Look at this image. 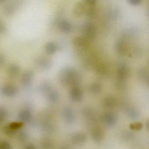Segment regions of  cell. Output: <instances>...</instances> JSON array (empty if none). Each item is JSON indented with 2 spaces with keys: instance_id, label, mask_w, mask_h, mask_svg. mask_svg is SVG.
<instances>
[{
  "instance_id": "cell-1",
  "label": "cell",
  "mask_w": 149,
  "mask_h": 149,
  "mask_svg": "<svg viewBox=\"0 0 149 149\" xmlns=\"http://www.w3.org/2000/svg\"><path fill=\"white\" fill-rule=\"evenodd\" d=\"M59 80L62 84L65 86H77L79 83L80 77L79 74L71 68H68L63 70L59 74Z\"/></svg>"
},
{
  "instance_id": "cell-2",
  "label": "cell",
  "mask_w": 149,
  "mask_h": 149,
  "mask_svg": "<svg viewBox=\"0 0 149 149\" xmlns=\"http://www.w3.org/2000/svg\"><path fill=\"white\" fill-rule=\"evenodd\" d=\"M70 99L73 102H79L83 98V92L78 86L73 87L70 92Z\"/></svg>"
},
{
  "instance_id": "cell-3",
  "label": "cell",
  "mask_w": 149,
  "mask_h": 149,
  "mask_svg": "<svg viewBox=\"0 0 149 149\" xmlns=\"http://www.w3.org/2000/svg\"><path fill=\"white\" fill-rule=\"evenodd\" d=\"M63 115L65 120L69 124H72L74 123L76 119L75 115L71 108H65L63 111Z\"/></svg>"
},
{
  "instance_id": "cell-4",
  "label": "cell",
  "mask_w": 149,
  "mask_h": 149,
  "mask_svg": "<svg viewBox=\"0 0 149 149\" xmlns=\"http://www.w3.org/2000/svg\"><path fill=\"white\" fill-rule=\"evenodd\" d=\"M34 77V73L31 70H27L23 74L22 78V84L25 88H28L31 85Z\"/></svg>"
},
{
  "instance_id": "cell-5",
  "label": "cell",
  "mask_w": 149,
  "mask_h": 149,
  "mask_svg": "<svg viewBox=\"0 0 149 149\" xmlns=\"http://www.w3.org/2000/svg\"><path fill=\"white\" fill-rule=\"evenodd\" d=\"M2 93L3 95L8 97H13L17 93V89L15 85L12 84H7L2 88Z\"/></svg>"
},
{
  "instance_id": "cell-6",
  "label": "cell",
  "mask_w": 149,
  "mask_h": 149,
  "mask_svg": "<svg viewBox=\"0 0 149 149\" xmlns=\"http://www.w3.org/2000/svg\"><path fill=\"white\" fill-rule=\"evenodd\" d=\"M86 135L82 132H77L71 136V141L75 144H82L86 141Z\"/></svg>"
},
{
  "instance_id": "cell-7",
  "label": "cell",
  "mask_w": 149,
  "mask_h": 149,
  "mask_svg": "<svg viewBox=\"0 0 149 149\" xmlns=\"http://www.w3.org/2000/svg\"><path fill=\"white\" fill-rule=\"evenodd\" d=\"M104 133L100 128H95L91 132V137L96 142L102 141L104 138Z\"/></svg>"
},
{
  "instance_id": "cell-8",
  "label": "cell",
  "mask_w": 149,
  "mask_h": 149,
  "mask_svg": "<svg viewBox=\"0 0 149 149\" xmlns=\"http://www.w3.org/2000/svg\"><path fill=\"white\" fill-rule=\"evenodd\" d=\"M84 32L87 37L89 38H94L95 35V28L92 23H87L84 26Z\"/></svg>"
},
{
  "instance_id": "cell-9",
  "label": "cell",
  "mask_w": 149,
  "mask_h": 149,
  "mask_svg": "<svg viewBox=\"0 0 149 149\" xmlns=\"http://www.w3.org/2000/svg\"><path fill=\"white\" fill-rule=\"evenodd\" d=\"M102 122L106 125H111L115 123L116 121V118L112 113H106L103 114L102 116Z\"/></svg>"
},
{
  "instance_id": "cell-10",
  "label": "cell",
  "mask_w": 149,
  "mask_h": 149,
  "mask_svg": "<svg viewBox=\"0 0 149 149\" xmlns=\"http://www.w3.org/2000/svg\"><path fill=\"white\" fill-rule=\"evenodd\" d=\"M19 117L22 122L28 123L32 118V114L29 111L25 110L20 112Z\"/></svg>"
},
{
  "instance_id": "cell-11",
  "label": "cell",
  "mask_w": 149,
  "mask_h": 149,
  "mask_svg": "<svg viewBox=\"0 0 149 149\" xmlns=\"http://www.w3.org/2000/svg\"><path fill=\"white\" fill-rule=\"evenodd\" d=\"M73 44L79 48L84 47L87 45V40L84 38L80 36L75 37L73 40Z\"/></svg>"
},
{
  "instance_id": "cell-12",
  "label": "cell",
  "mask_w": 149,
  "mask_h": 149,
  "mask_svg": "<svg viewBox=\"0 0 149 149\" xmlns=\"http://www.w3.org/2000/svg\"><path fill=\"white\" fill-rule=\"evenodd\" d=\"M59 28L61 31L64 32H70L72 31V26L69 22L62 20L59 24Z\"/></svg>"
},
{
  "instance_id": "cell-13",
  "label": "cell",
  "mask_w": 149,
  "mask_h": 149,
  "mask_svg": "<svg viewBox=\"0 0 149 149\" xmlns=\"http://www.w3.org/2000/svg\"><path fill=\"white\" fill-rule=\"evenodd\" d=\"M36 63L38 64V66L42 69H48L51 66L50 62L46 58H41L39 59Z\"/></svg>"
},
{
  "instance_id": "cell-14",
  "label": "cell",
  "mask_w": 149,
  "mask_h": 149,
  "mask_svg": "<svg viewBox=\"0 0 149 149\" xmlns=\"http://www.w3.org/2000/svg\"><path fill=\"white\" fill-rule=\"evenodd\" d=\"M45 50L47 54L51 55L54 54L57 49V46L54 42H49L45 45Z\"/></svg>"
},
{
  "instance_id": "cell-15",
  "label": "cell",
  "mask_w": 149,
  "mask_h": 149,
  "mask_svg": "<svg viewBox=\"0 0 149 149\" xmlns=\"http://www.w3.org/2000/svg\"><path fill=\"white\" fill-rule=\"evenodd\" d=\"M41 147L42 149H52L54 144L50 139H45L41 142Z\"/></svg>"
},
{
  "instance_id": "cell-16",
  "label": "cell",
  "mask_w": 149,
  "mask_h": 149,
  "mask_svg": "<svg viewBox=\"0 0 149 149\" xmlns=\"http://www.w3.org/2000/svg\"><path fill=\"white\" fill-rule=\"evenodd\" d=\"M8 74L11 76L14 77L19 74V68L16 64H12L9 66L8 68Z\"/></svg>"
},
{
  "instance_id": "cell-17",
  "label": "cell",
  "mask_w": 149,
  "mask_h": 149,
  "mask_svg": "<svg viewBox=\"0 0 149 149\" xmlns=\"http://www.w3.org/2000/svg\"><path fill=\"white\" fill-rule=\"evenodd\" d=\"M48 99L52 102H55L59 99V95L55 91H50L47 96Z\"/></svg>"
},
{
  "instance_id": "cell-18",
  "label": "cell",
  "mask_w": 149,
  "mask_h": 149,
  "mask_svg": "<svg viewBox=\"0 0 149 149\" xmlns=\"http://www.w3.org/2000/svg\"><path fill=\"white\" fill-rule=\"evenodd\" d=\"M83 115L84 117L88 121H91L94 118L93 112L90 109H85L83 110Z\"/></svg>"
},
{
  "instance_id": "cell-19",
  "label": "cell",
  "mask_w": 149,
  "mask_h": 149,
  "mask_svg": "<svg viewBox=\"0 0 149 149\" xmlns=\"http://www.w3.org/2000/svg\"><path fill=\"white\" fill-rule=\"evenodd\" d=\"M9 127L15 131H17V130L21 129L23 125V123L22 122H14L9 124Z\"/></svg>"
},
{
  "instance_id": "cell-20",
  "label": "cell",
  "mask_w": 149,
  "mask_h": 149,
  "mask_svg": "<svg viewBox=\"0 0 149 149\" xmlns=\"http://www.w3.org/2000/svg\"><path fill=\"white\" fill-rule=\"evenodd\" d=\"M83 9L84 7L83 6L82 3H78V4H77L74 10L75 14L78 15V16H80L82 14Z\"/></svg>"
},
{
  "instance_id": "cell-21",
  "label": "cell",
  "mask_w": 149,
  "mask_h": 149,
  "mask_svg": "<svg viewBox=\"0 0 149 149\" xmlns=\"http://www.w3.org/2000/svg\"><path fill=\"white\" fill-rule=\"evenodd\" d=\"M4 132L7 136L11 137L15 134L16 131L14 130L9 127V125H8L4 127Z\"/></svg>"
},
{
  "instance_id": "cell-22",
  "label": "cell",
  "mask_w": 149,
  "mask_h": 149,
  "mask_svg": "<svg viewBox=\"0 0 149 149\" xmlns=\"http://www.w3.org/2000/svg\"><path fill=\"white\" fill-rule=\"evenodd\" d=\"M142 127H143V125L141 123H132L130 125L131 129L136 131H139L141 130Z\"/></svg>"
},
{
  "instance_id": "cell-23",
  "label": "cell",
  "mask_w": 149,
  "mask_h": 149,
  "mask_svg": "<svg viewBox=\"0 0 149 149\" xmlns=\"http://www.w3.org/2000/svg\"><path fill=\"white\" fill-rule=\"evenodd\" d=\"M0 149H12V147L8 142L3 141L0 143Z\"/></svg>"
},
{
  "instance_id": "cell-24",
  "label": "cell",
  "mask_w": 149,
  "mask_h": 149,
  "mask_svg": "<svg viewBox=\"0 0 149 149\" xmlns=\"http://www.w3.org/2000/svg\"><path fill=\"white\" fill-rule=\"evenodd\" d=\"M100 88L97 84H94L90 88V91L93 94H97L100 91Z\"/></svg>"
},
{
  "instance_id": "cell-25",
  "label": "cell",
  "mask_w": 149,
  "mask_h": 149,
  "mask_svg": "<svg viewBox=\"0 0 149 149\" xmlns=\"http://www.w3.org/2000/svg\"><path fill=\"white\" fill-rule=\"evenodd\" d=\"M6 112L4 109L1 108L0 109V122L2 123L6 118Z\"/></svg>"
},
{
  "instance_id": "cell-26",
  "label": "cell",
  "mask_w": 149,
  "mask_h": 149,
  "mask_svg": "<svg viewBox=\"0 0 149 149\" xmlns=\"http://www.w3.org/2000/svg\"><path fill=\"white\" fill-rule=\"evenodd\" d=\"M104 104L108 108H111L114 106L115 104V102L111 99H107L104 101Z\"/></svg>"
},
{
  "instance_id": "cell-27",
  "label": "cell",
  "mask_w": 149,
  "mask_h": 149,
  "mask_svg": "<svg viewBox=\"0 0 149 149\" xmlns=\"http://www.w3.org/2000/svg\"><path fill=\"white\" fill-rule=\"evenodd\" d=\"M41 90L43 91H51V88H50V85L49 84L45 83L42 85Z\"/></svg>"
},
{
  "instance_id": "cell-28",
  "label": "cell",
  "mask_w": 149,
  "mask_h": 149,
  "mask_svg": "<svg viewBox=\"0 0 149 149\" xmlns=\"http://www.w3.org/2000/svg\"><path fill=\"white\" fill-rule=\"evenodd\" d=\"M27 135L26 132L23 131L20 132L19 134V139L22 141H23L26 139Z\"/></svg>"
},
{
  "instance_id": "cell-29",
  "label": "cell",
  "mask_w": 149,
  "mask_h": 149,
  "mask_svg": "<svg viewBox=\"0 0 149 149\" xmlns=\"http://www.w3.org/2000/svg\"><path fill=\"white\" fill-rule=\"evenodd\" d=\"M24 149H36V148L33 145L30 144L27 146Z\"/></svg>"
},
{
  "instance_id": "cell-30",
  "label": "cell",
  "mask_w": 149,
  "mask_h": 149,
  "mask_svg": "<svg viewBox=\"0 0 149 149\" xmlns=\"http://www.w3.org/2000/svg\"><path fill=\"white\" fill-rule=\"evenodd\" d=\"M59 149H72L70 146L68 145H63L61 146Z\"/></svg>"
},
{
  "instance_id": "cell-31",
  "label": "cell",
  "mask_w": 149,
  "mask_h": 149,
  "mask_svg": "<svg viewBox=\"0 0 149 149\" xmlns=\"http://www.w3.org/2000/svg\"><path fill=\"white\" fill-rule=\"evenodd\" d=\"M87 2L89 4L92 5V4H94L95 1H87Z\"/></svg>"
},
{
  "instance_id": "cell-32",
  "label": "cell",
  "mask_w": 149,
  "mask_h": 149,
  "mask_svg": "<svg viewBox=\"0 0 149 149\" xmlns=\"http://www.w3.org/2000/svg\"><path fill=\"white\" fill-rule=\"evenodd\" d=\"M146 125L147 130H148V131H149V120L146 123Z\"/></svg>"
}]
</instances>
